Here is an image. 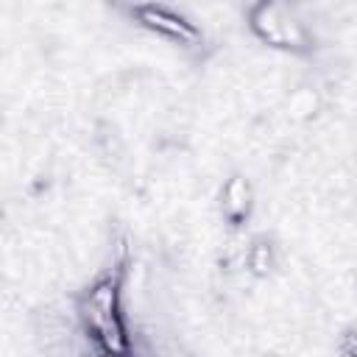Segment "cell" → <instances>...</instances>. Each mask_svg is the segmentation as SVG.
Listing matches in <instances>:
<instances>
[{"instance_id":"obj_1","label":"cell","mask_w":357,"mask_h":357,"mask_svg":"<svg viewBox=\"0 0 357 357\" xmlns=\"http://www.w3.org/2000/svg\"><path fill=\"white\" fill-rule=\"evenodd\" d=\"M248 25L265 45L273 47L304 50L310 45L307 28L293 14H287L276 0H257L248 11Z\"/></svg>"},{"instance_id":"obj_2","label":"cell","mask_w":357,"mask_h":357,"mask_svg":"<svg viewBox=\"0 0 357 357\" xmlns=\"http://www.w3.org/2000/svg\"><path fill=\"white\" fill-rule=\"evenodd\" d=\"M120 276L117 273H106L100 279L92 282V287H86V293L78 298V315L86 324V332L98 329L100 324L120 318Z\"/></svg>"},{"instance_id":"obj_3","label":"cell","mask_w":357,"mask_h":357,"mask_svg":"<svg viewBox=\"0 0 357 357\" xmlns=\"http://www.w3.org/2000/svg\"><path fill=\"white\" fill-rule=\"evenodd\" d=\"M134 17H137V22H139L142 28H148V31L165 36V39H173V42H178V45H195V42L201 39L198 28H195L190 20H184L181 14H176V11L165 8V6H156V3H137V6H134Z\"/></svg>"},{"instance_id":"obj_4","label":"cell","mask_w":357,"mask_h":357,"mask_svg":"<svg viewBox=\"0 0 357 357\" xmlns=\"http://www.w3.org/2000/svg\"><path fill=\"white\" fill-rule=\"evenodd\" d=\"M251 209V184L243 176H231L220 187V212L231 220L240 223Z\"/></svg>"},{"instance_id":"obj_5","label":"cell","mask_w":357,"mask_h":357,"mask_svg":"<svg viewBox=\"0 0 357 357\" xmlns=\"http://www.w3.org/2000/svg\"><path fill=\"white\" fill-rule=\"evenodd\" d=\"M248 268L257 276H268V271L273 268V248L265 240H259L248 248Z\"/></svg>"},{"instance_id":"obj_6","label":"cell","mask_w":357,"mask_h":357,"mask_svg":"<svg viewBox=\"0 0 357 357\" xmlns=\"http://www.w3.org/2000/svg\"><path fill=\"white\" fill-rule=\"evenodd\" d=\"M343 354H357V335H346V340L340 343Z\"/></svg>"}]
</instances>
